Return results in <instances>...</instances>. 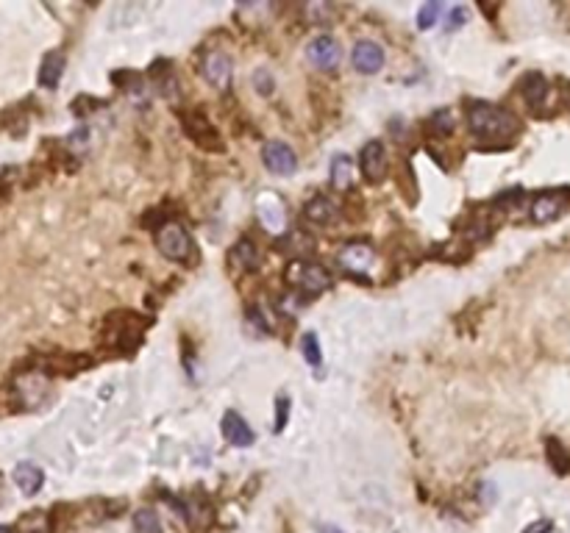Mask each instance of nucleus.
<instances>
[{
    "mask_svg": "<svg viewBox=\"0 0 570 533\" xmlns=\"http://www.w3.org/2000/svg\"><path fill=\"white\" fill-rule=\"evenodd\" d=\"M311 248H314V242H311L309 233H304V230H289L284 239H281V250L292 255H304L309 253Z\"/></svg>",
    "mask_w": 570,
    "mask_h": 533,
    "instance_id": "obj_22",
    "label": "nucleus"
},
{
    "mask_svg": "<svg viewBox=\"0 0 570 533\" xmlns=\"http://www.w3.org/2000/svg\"><path fill=\"white\" fill-rule=\"evenodd\" d=\"M467 14H465V9L459 6V9H454L451 11V17H448V31H454V28H459L462 26V20H465Z\"/></svg>",
    "mask_w": 570,
    "mask_h": 533,
    "instance_id": "obj_32",
    "label": "nucleus"
},
{
    "mask_svg": "<svg viewBox=\"0 0 570 533\" xmlns=\"http://www.w3.org/2000/svg\"><path fill=\"white\" fill-rule=\"evenodd\" d=\"M229 264H231L234 270H256V264H259V250H256V245L251 242V239H239L236 245L231 248V253H229Z\"/></svg>",
    "mask_w": 570,
    "mask_h": 533,
    "instance_id": "obj_18",
    "label": "nucleus"
},
{
    "mask_svg": "<svg viewBox=\"0 0 570 533\" xmlns=\"http://www.w3.org/2000/svg\"><path fill=\"white\" fill-rule=\"evenodd\" d=\"M156 248L170 261H184L186 255L192 253L189 230L184 228L181 223H176V220H167L161 228H156Z\"/></svg>",
    "mask_w": 570,
    "mask_h": 533,
    "instance_id": "obj_3",
    "label": "nucleus"
},
{
    "mask_svg": "<svg viewBox=\"0 0 570 533\" xmlns=\"http://www.w3.org/2000/svg\"><path fill=\"white\" fill-rule=\"evenodd\" d=\"M359 164H362V173L367 181H373V183H379L381 178L387 176V151H384V145L379 142V139H373V142H367L359 153Z\"/></svg>",
    "mask_w": 570,
    "mask_h": 533,
    "instance_id": "obj_9",
    "label": "nucleus"
},
{
    "mask_svg": "<svg viewBox=\"0 0 570 533\" xmlns=\"http://www.w3.org/2000/svg\"><path fill=\"white\" fill-rule=\"evenodd\" d=\"M304 358H306V364L311 367H317L320 361H323V350H320V342H317V333H304Z\"/></svg>",
    "mask_w": 570,
    "mask_h": 533,
    "instance_id": "obj_26",
    "label": "nucleus"
},
{
    "mask_svg": "<svg viewBox=\"0 0 570 533\" xmlns=\"http://www.w3.org/2000/svg\"><path fill=\"white\" fill-rule=\"evenodd\" d=\"M306 56H309V61L314 67H320V70H334L339 64L342 51H339L337 39H331L329 34H320V36H314L309 42Z\"/></svg>",
    "mask_w": 570,
    "mask_h": 533,
    "instance_id": "obj_8",
    "label": "nucleus"
},
{
    "mask_svg": "<svg viewBox=\"0 0 570 533\" xmlns=\"http://www.w3.org/2000/svg\"><path fill=\"white\" fill-rule=\"evenodd\" d=\"M0 533H14V531H11L9 525H0Z\"/></svg>",
    "mask_w": 570,
    "mask_h": 533,
    "instance_id": "obj_35",
    "label": "nucleus"
},
{
    "mask_svg": "<svg viewBox=\"0 0 570 533\" xmlns=\"http://www.w3.org/2000/svg\"><path fill=\"white\" fill-rule=\"evenodd\" d=\"M306 17H309V23L320 26V23H326V17H331V6H326V3H309L306 6Z\"/></svg>",
    "mask_w": 570,
    "mask_h": 533,
    "instance_id": "obj_29",
    "label": "nucleus"
},
{
    "mask_svg": "<svg viewBox=\"0 0 570 533\" xmlns=\"http://www.w3.org/2000/svg\"><path fill=\"white\" fill-rule=\"evenodd\" d=\"M467 126H470V133L476 139L487 142V148L506 145L520 131V123L506 108L484 101L470 103V108H467Z\"/></svg>",
    "mask_w": 570,
    "mask_h": 533,
    "instance_id": "obj_1",
    "label": "nucleus"
},
{
    "mask_svg": "<svg viewBox=\"0 0 570 533\" xmlns=\"http://www.w3.org/2000/svg\"><path fill=\"white\" fill-rule=\"evenodd\" d=\"M201 70H204V78L211 86H226L231 81V59H229V53L223 51H209L204 56Z\"/></svg>",
    "mask_w": 570,
    "mask_h": 533,
    "instance_id": "obj_12",
    "label": "nucleus"
},
{
    "mask_svg": "<svg viewBox=\"0 0 570 533\" xmlns=\"http://www.w3.org/2000/svg\"><path fill=\"white\" fill-rule=\"evenodd\" d=\"M284 278L289 286L304 289V292H311V295H320L323 289L331 286V275L326 273V267H320V264H314V261H304V258H298V261H292V264L286 267Z\"/></svg>",
    "mask_w": 570,
    "mask_h": 533,
    "instance_id": "obj_2",
    "label": "nucleus"
},
{
    "mask_svg": "<svg viewBox=\"0 0 570 533\" xmlns=\"http://www.w3.org/2000/svg\"><path fill=\"white\" fill-rule=\"evenodd\" d=\"M568 198H570L568 189H548V192H540V195L534 198V203H531V211H529L531 220H534V223H551V220H556V217L565 211Z\"/></svg>",
    "mask_w": 570,
    "mask_h": 533,
    "instance_id": "obj_4",
    "label": "nucleus"
},
{
    "mask_svg": "<svg viewBox=\"0 0 570 533\" xmlns=\"http://www.w3.org/2000/svg\"><path fill=\"white\" fill-rule=\"evenodd\" d=\"M304 214H306V220L314 223V225H334L339 223V203L337 200H331V198H326V195H317V198H311L306 208H304Z\"/></svg>",
    "mask_w": 570,
    "mask_h": 533,
    "instance_id": "obj_13",
    "label": "nucleus"
},
{
    "mask_svg": "<svg viewBox=\"0 0 570 533\" xmlns=\"http://www.w3.org/2000/svg\"><path fill=\"white\" fill-rule=\"evenodd\" d=\"M545 456H548V464L559 472V475H568L570 472V453L565 450V445L559 439H548L545 442Z\"/></svg>",
    "mask_w": 570,
    "mask_h": 533,
    "instance_id": "obj_21",
    "label": "nucleus"
},
{
    "mask_svg": "<svg viewBox=\"0 0 570 533\" xmlns=\"http://www.w3.org/2000/svg\"><path fill=\"white\" fill-rule=\"evenodd\" d=\"M329 176H331V186L345 192V189H354V183H356V167H354V161L348 156L339 153V156H334V161L329 167Z\"/></svg>",
    "mask_w": 570,
    "mask_h": 533,
    "instance_id": "obj_16",
    "label": "nucleus"
},
{
    "mask_svg": "<svg viewBox=\"0 0 570 533\" xmlns=\"http://www.w3.org/2000/svg\"><path fill=\"white\" fill-rule=\"evenodd\" d=\"M551 528H554V525H551L548 519H537V522H531L523 533H551Z\"/></svg>",
    "mask_w": 570,
    "mask_h": 533,
    "instance_id": "obj_33",
    "label": "nucleus"
},
{
    "mask_svg": "<svg viewBox=\"0 0 570 533\" xmlns=\"http://www.w3.org/2000/svg\"><path fill=\"white\" fill-rule=\"evenodd\" d=\"M520 89H523V98H526V103L531 108H543V103L548 101V92H551L548 81L540 73H529V76L523 78Z\"/></svg>",
    "mask_w": 570,
    "mask_h": 533,
    "instance_id": "obj_19",
    "label": "nucleus"
},
{
    "mask_svg": "<svg viewBox=\"0 0 570 533\" xmlns=\"http://www.w3.org/2000/svg\"><path fill=\"white\" fill-rule=\"evenodd\" d=\"M339 267L345 270V273H354V275H367L370 270H373V261H376V253H373V248H367V245H345L337 255Z\"/></svg>",
    "mask_w": 570,
    "mask_h": 533,
    "instance_id": "obj_7",
    "label": "nucleus"
},
{
    "mask_svg": "<svg viewBox=\"0 0 570 533\" xmlns=\"http://www.w3.org/2000/svg\"><path fill=\"white\" fill-rule=\"evenodd\" d=\"M254 86H256L259 95H270L273 92V76L267 70H256L254 73Z\"/></svg>",
    "mask_w": 570,
    "mask_h": 533,
    "instance_id": "obj_30",
    "label": "nucleus"
},
{
    "mask_svg": "<svg viewBox=\"0 0 570 533\" xmlns=\"http://www.w3.org/2000/svg\"><path fill=\"white\" fill-rule=\"evenodd\" d=\"M259 217H261V225L267 230H273V233H281L286 228V211H284V203L279 200V195H273V192H264L259 198Z\"/></svg>",
    "mask_w": 570,
    "mask_h": 533,
    "instance_id": "obj_11",
    "label": "nucleus"
},
{
    "mask_svg": "<svg viewBox=\"0 0 570 533\" xmlns=\"http://www.w3.org/2000/svg\"><path fill=\"white\" fill-rule=\"evenodd\" d=\"M109 508H111L109 500H89V503H86V522H101L109 514H114V511H109Z\"/></svg>",
    "mask_w": 570,
    "mask_h": 533,
    "instance_id": "obj_27",
    "label": "nucleus"
},
{
    "mask_svg": "<svg viewBox=\"0 0 570 533\" xmlns=\"http://www.w3.org/2000/svg\"><path fill=\"white\" fill-rule=\"evenodd\" d=\"M14 533H53V519L48 511L36 508V511H28L17 519L14 525Z\"/></svg>",
    "mask_w": 570,
    "mask_h": 533,
    "instance_id": "obj_20",
    "label": "nucleus"
},
{
    "mask_svg": "<svg viewBox=\"0 0 570 533\" xmlns=\"http://www.w3.org/2000/svg\"><path fill=\"white\" fill-rule=\"evenodd\" d=\"M134 531L136 533H161V519L151 508H139L134 514Z\"/></svg>",
    "mask_w": 570,
    "mask_h": 533,
    "instance_id": "obj_23",
    "label": "nucleus"
},
{
    "mask_svg": "<svg viewBox=\"0 0 570 533\" xmlns=\"http://www.w3.org/2000/svg\"><path fill=\"white\" fill-rule=\"evenodd\" d=\"M437 14H440V3H426V6H420V11H417V28H431L434 26V20H437Z\"/></svg>",
    "mask_w": 570,
    "mask_h": 533,
    "instance_id": "obj_28",
    "label": "nucleus"
},
{
    "mask_svg": "<svg viewBox=\"0 0 570 533\" xmlns=\"http://www.w3.org/2000/svg\"><path fill=\"white\" fill-rule=\"evenodd\" d=\"M351 61H354V67L362 76H373V73H379L384 67V51H381L379 42L362 39V42H356V48L351 53Z\"/></svg>",
    "mask_w": 570,
    "mask_h": 533,
    "instance_id": "obj_10",
    "label": "nucleus"
},
{
    "mask_svg": "<svg viewBox=\"0 0 570 533\" xmlns=\"http://www.w3.org/2000/svg\"><path fill=\"white\" fill-rule=\"evenodd\" d=\"M42 481H45V475H42V469H39L36 464L23 461V464L14 467V483H17V489H20L26 497L36 494V492L42 489Z\"/></svg>",
    "mask_w": 570,
    "mask_h": 533,
    "instance_id": "obj_15",
    "label": "nucleus"
},
{
    "mask_svg": "<svg viewBox=\"0 0 570 533\" xmlns=\"http://www.w3.org/2000/svg\"><path fill=\"white\" fill-rule=\"evenodd\" d=\"M261 161H264V167L270 170V173H276V176H292L295 170H298V156L295 151L284 145V142H264V148H261Z\"/></svg>",
    "mask_w": 570,
    "mask_h": 533,
    "instance_id": "obj_5",
    "label": "nucleus"
},
{
    "mask_svg": "<svg viewBox=\"0 0 570 533\" xmlns=\"http://www.w3.org/2000/svg\"><path fill=\"white\" fill-rule=\"evenodd\" d=\"M184 123V131L189 133V139L192 142H198L201 148H206V151H223V139H220V133L214 131V126L209 123L204 114H184L181 117Z\"/></svg>",
    "mask_w": 570,
    "mask_h": 533,
    "instance_id": "obj_6",
    "label": "nucleus"
},
{
    "mask_svg": "<svg viewBox=\"0 0 570 533\" xmlns=\"http://www.w3.org/2000/svg\"><path fill=\"white\" fill-rule=\"evenodd\" d=\"M64 76V53L61 51H51L45 59H42V67H39V83L45 89H56L59 81Z\"/></svg>",
    "mask_w": 570,
    "mask_h": 533,
    "instance_id": "obj_17",
    "label": "nucleus"
},
{
    "mask_svg": "<svg viewBox=\"0 0 570 533\" xmlns=\"http://www.w3.org/2000/svg\"><path fill=\"white\" fill-rule=\"evenodd\" d=\"M429 131H431L434 136H448V133L454 131V114H451L448 108L434 111V114H431V120H429Z\"/></svg>",
    "mask_w": 570,
    "mask_h": 533,
    "instance_id": "obj_25",
    "label": "nucleus"
},
{
    "mask_svg": "<svg viewBox=\"0 0 570 533\" xmlns=\"http://www.w3.org/2000/svg\"><path fill=\"white\" fill-rule=\"evenodd\" d=\"M286 417H289V397H279L276 400V431H284V422Z\"/></svg>",
    "mask_w": 570,
    "mask_h": 533,
    "instance_id": "obj_31",
    "label": "nucleus"
},
{
    "mask_svg": "<svg viewBox=\"0 0 570 533\" xmlns=\"http://www.w3.org/2000/svg\"><path fill=\"white\" fill-rule=\"evenodd\" d=\"M220 428H223L226 442L234 445V447H248V445H254V431H251V425H248L236 411H226V414H223Z\"/></svg>",
    "mask_w": 570,
    "mask_h": 533,
    "instance_id": "obj_14",
    "label": "nucleus"
},
{
    "mask_svg": "<svg viewBox=\"0 0 570 533\" xmlns=\"http://www.w3.org/2000/svg\"><path fill=\"white\" fill-rule=\"evenodd\" d=\"M317 531H320V533H342L339 528H334V525H320Z\"/></svg>",
    "mask_w": 570,
    "mask_h": 533,
    "instance_id": "obj_34",
    "label": "nucleus"
},
{
    "mask_svg": "<svg viewBox=\"0 0 570 533\" xmlns=\"http://www.w3.org/2000/svg\"><path fill=\"white\" fill-rule=\"evenodd\" d=\"M156 89L159 95H164L167 101L179 98V78L167 70V64H159V76H156Z\"/></svg>",
    "mask_w": 570,
    "mask_h": 533,
    "instance_id": "obj_24",
    "label": "nucleus"
}]
</instances>
